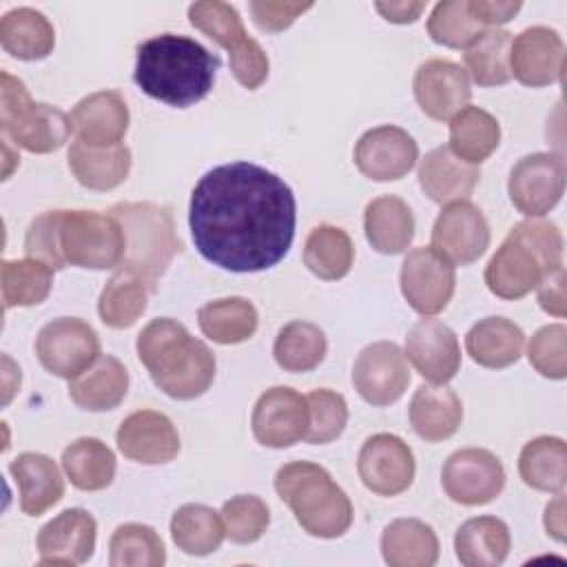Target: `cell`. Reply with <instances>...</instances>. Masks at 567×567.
I'll use <instances>...</instances> for the list:
<instances>
[{
  "mask_svg": "<svg viewBox=\"0 0 567 567\" xmlns=\"http://www.w3.org/2000/svg\"><path fill=\"white\" fill-rule=\"evenodd\" d=\"M188 226L195 248L213 266L261 272L277 266L292 246L295 193L259 164H221L195 184Z\"/></svg>",
  "mask_w": 567,
  "mask_h": 567,
  "instance_id": "obj_1",
  "label": "cell"
},
{
  "mask_svg": "<svg viewBox=\"0 0 567 567\" xmlns=\"http://www.w3.org/2000/svg\"><path fill=\"white\" fill-rule=\"evenodd\" d=\"M221 66L197 40L182 33H159L137 47L133 80L148 97L175 109L202 102Z\"/></svg>",
  "mask_w": 567,
  "mask_h": 567,
  "instance_id": "obj_2",
  "label": "cell"
},
{
  "mask_svg": "<svg viewBox=\"0 0 567 567\" xmlns=\"http://www.w3.org/2000/svg\"><path fill=\"white\" fill-rule=\"evenodd\" d=\"M135 348L153 383L171 399H197L215 379L217 363L210 348L190 337L186 326L171 317L146 323L137 334Z\"/></svg>",
  "mask_w": 567,
  "mask_h": 567,
  "instance_id": "obj_3",
  "label": "cell"
},
{
  "mask_svg": "<svg viewBox=\"0 0 567 567\" xmlns=\"http://www.w3.org/2000/svg\"><path fill=\"white\" fill-rule=\"evenodd\" d=\"M563 266V235L543 219L518 221L485 266V286L498 299H520Z\"/></svg>",
  "mask_w": 567,
  "mask_h": 567,
  "instance_id": "obj_4",
  "label": "cell"
},
{
  "mask_svg": "<svg viewBox=\"0 0 567 567\" xmlns=\"http://www.w3.org/2000/svg\"><path fill=\"white\" fill-rule=\"evenodd\" d=\"M275 489L301 529L315 538H339L352 525V503L330 472L310 461H292L277 470Z\"/></svg>",
  "mask_w": 567,
  "mask_h": 567,
  "instance_id": "obj_5",
  "label": "cell"
},
{
  "mask_svg": "<svg viewBox=\"0 0 567 567\" xmlns=\"http://www.w3.org/2000/svg\"><path fill=\"white\" fill-rule=\"evenodd\" d=\"M109 213L124 233V259L120 266L157 284L173 257L182 252L171 208L155 202H120Z\"/></svg>",
  "mask_w": 567,
  "mask_h": 567,
  "instance_id": "obj_6",
  "label": "cell"
},
{
  "mask_svg": "<svg viewBox=\"0 0 567 567\" xmlns=\"http://www.w3.org/2000/svg\"><path fill=\"white\" fill-rule=\"evenodd\" d=\"M60 250L78 268H117L124 259V233L111 213L62 210Z\"/></svg>",
  "mask_w": 567,
  "mask_h": 567,
  "instance_id": "obj_7",
  "label": "cell"
},
{
  "mask_svg": "<svg viewBox=\"0 0 567 567\" xmlns=\"http://www.w3.org/2000/svg\"><path fill=\"white\" fill-rule=\"evenodd\" d=\"M35 354L47 372L71 381L100 357V337L78 317H58L38 332Z\"/></svg>",
  "mask_w": 567,
  "mask_h": 567,
  "instance_id": "obj_8",
  "label": "cell"
},
{
  "mask_svg": "<svg viewBox=\"0 0 567 567\" xmlns=\"http://www.w3.org/2000/svg\"><path fill=\"white\" fill-rule=\"evenodd\" d=\"M565 190V159L560 153H532L520 157L507 179V193L518 213L529 219L547 215Z\"/></svg>",
  "mask_w": 567,
  "mask_h": 567,
  "instance_id": "obj_9",
  "label": "cell"
},
{
  "mask_svg": "<svg viewBox=\"0 0 567 567\" xmlns=\"http://www.w3.org/2000/svg\"><path fill=\"white\" fill-rule=\"evenodd\" d=\"M441 485L458 505H487L505 487V467L489 450L463 447L447 456L441 470Z\"/></svg>",
  "mask_w": 567,
  "mask_h": 567,
  "instance_id": "obj_10",
  "label": "cell"
},
{
  "mask_svg": "<svg viewBox=\"0 0 567 567\" xmlns=\"http://www.w3.org/2000/svg\"><path fill=\"white\" fill-rule=\"evenodd\" d=\"M401 292L412 310L423 317L445 310L456 288L454 264L432 246L414 248L401 264Z\"/></svg>",
  "mask_w": 567,
  "mask_h": 567,
  "instance_id": "obj_11",
  "label": "cell"
},
{
  "mask_svg": "<svg viewBox=\"0 0 567 567\" xmlns=\"http://www.w3.org/2000/svg\"><path fill=\"white\" fill-rule=\"evenodd\" d=\"M357 472L370 492L396 496L412 485L416 474L412 447L396 434H372L359 450Z\"/></svg>",
  "mask_w": 567,
  "mask_h": 567,
  "instance_id": "obj_12",
  "label": "cell"
},
{
  "mask_svg": "<svg viewBox=\"0 0 567 567\" xmlns=\"http://www.w3.org/2000/svg\"><path fill=\"white\" fill-rule=\"evenodd\" d=\"M352 383L359 396L377 408L403 396L410 383V368L403 350L394 341H374L354 359Z\"/></svg>",
  "mask_w": 567,
  "mask_h": 567,
  "instance_id": "obj_13",
  "label": "cell"
},
{
  "mask_svg": "<svg viewBox=\"0 0 567 567\" xmlns=\"http://www.w3.org/2000/svg\"><path fill=\"white\" fill-rule=\"evenodd\" d=\"M432 248L458 266L483 257L489 248V224L481 208L467 199L445 204L432 226Z\"/></svg>",
  "mask_w": 567,
  "mask_h": 567,
  "instance_id": "obj_14",
  "label": "cell"
},
{
  "mask_svg": "<svg viewBox=\"0 0 567 567\" xmlns=\"http://www.w3.org/2000/svg\"><path fill=\"white\" fill-rule=\"evenodd\" d=\"M250 427L264 447L284 450L306 436L308 430V401L288 385L266 390L250 416Z\"/></svg>",
  "mask_w": 567,
  "mask_h": 567,
  "instance_id": "obj_15",
  "label": "cell"
},
{
  "mask_svg": "<svg viewBox=\"0 0 567 567\" xmlns=\"http://www.w3.org/2000/svg\"><path fill=\"white\" fill-rule=\"evenodd\" d=\"M419 159L414 137L392 124L365 131L354 146V164L368 179L394 182L405 177Z\"/></svg>",
  "mask_w": 567,
  "mask_h": 567,
  "instance_id": "obj_16",
  "label": "cell"
},
{
  "mask_svg": "<svg viewBox=\"0 0 567 567\" xmlns=\"http://www.w3.org/2000/svg\"><path fill=\"white\" fill-rule=\"evenodd\" d=\"M403 354L414 370L434 385L450 383L461 368V346L454 330L430 317L410 328Z\"/></svg>",
  "mask_w": 567,
  "mask_h": 567,
  "instance_id": "obj_17",
  "label": "cell"
},
{
  "mask_svg": "<svg viewBox=\"0 0 567 567\" xmlns=\"http://www.w3.org/2000/svg\"><path fill=\"white\" fill-rule=\"evenodd\" d=\"M509 71L525 86L560 82L565 71V42L549 27H527L512 38Z\"/></svg>",
  "mask_w": 567,
  "mask_h": 567,
  "instance_id": "obj_18",
  "label": "cell"
},
{
  "mask_svg": "<svg viewBox=\"0 0 567 567\" xmlns=\"http://www.w3.org/2000/svg\"><path fill=\"white\" fill-rule=\"evenodd\" d=\"M97 523L82 507H69L38 532L40 565H82L95 551Z\"/></svg>",
  "mask_w": 567,
  "mask_h": 567,
  "instance_id": "obj_19",
  "label": "cell"
},
{
  "mask_svg": "<svg viewBox=\"0 0 567 567\" xmlns=\"http://www.w3.org/2000/svg\"><path fill=\"white\" fill-rule=\"evenodd\" d=\"M412 89L421 111L439 122L456 115L472 97L465 69L445 58H430L419 64Z\"/></svg>",
  "mask_w": 567,
  "mask_h": 567,
  "instance_id": "obj_20",
  "label": "cell"
},
{
  "mask_svg": "<svg viewBox=\"0 0 567 567\" xmlns=\"http://www.w3.org/2000/svg\"><path fill=\"white\" fill-rule=\"evenodd\" d=\"M120 452L142 465H162L179 454V434L173 421L155 410L128 414L115 434Z\"/></svg>",
  "mask_w": 567,
  "mask_h": 567,
  "instance_id": "obj_21",
  "label": "cell"
},
{
  "mask_svg": "<svg viewBox=\"0 0 567 567\" xmlns=\"http://www.w3.org/2000/svg\"><path fill=\"white\" fill-rule=\"evenodd\" d=\"M128 106L117 91H95L71 111V126L80 142L97 148L117 146L128 131Z\"/></svg>",
  "mask_w": 567,
  "mask_h": 567,
  "instance_id": "obj_22",
  "label": "cell"
},
{
  "mask_svg": "<svg viewBox=\"0 0 567 567\" xmlns=\"http://www.w3.org/2000/svg\"><path fill=\"white\" fill-rule=\"evenodd\" d=\"M0 126L16 146L38 155L62 148L73 128L71 117L64 111L44 102H31Z\"/></svg>",
  "mask_w": 567,
  "mask_h": 567,
  "instance_id": "obj_23",
  "label": "cell"
},
{
  "mask_svg": "<svg viewBox=\"0 0 567 567\" xmlns=\"http://www.w3.org/2000/svg\"><path fill=\"white\" fill-rule=\"evenodd\" d=\"M18 485L20 509L27 516H42L64 496V478L53 458L40 452H22L9 463Z\"/></svg>",
  "mask_w": 567,
  "mask_h": 567,
  "instance_id": "obj_24",
  "label": "cell"
},
{
  "mask_svg": "<svg viewBox=\"0 0 567 567\" xmlns=\"http://www.w3.org/2000/svg\"><path fill=\"white\" fill-rule=\"evenodd\" d=\"M478 177V166L456 157L450 146L432 148L419 164V186L436 204L467 199Z\"/></svg>",
  "mask_w": 567,
  "mask_h": 567,
  "instance_id": "obj_25",
  "label": "cell"
},
{
  "mask_svg": "<svg viewBox=\"0 0 567 567\" xmlns=\"http://www.w3.org/2000/svg\"><path fill=\"white\" fill-rule=\"evenodd\" d=\"M128 392V370L111 354H100L93 365L69 381L71 401L89 412L117 408Z\"/></svg>",
  "mask_w": 567,
  "mask_h": 567,
  "instance_id": "obj_26",
  "label": "cell"
},
{
  "mask_svg": "<svg viewBox=\"0 0 567 567\" xmlns=\"http://www.w3.org/2000/svg\"><path fill=\"white\" fill-rule=\"evenodd\" d=\"M157 290V284L135 272L131 268L120 266L97 299L100 319L115 330L131 328L146 310L148 297Z\"/></svg>",
  "mask_w": 567,
  "mask_h": 567,
  "instance_id": "obj_27",
  "label": "cell"
},
{
  "mask_svg": "<svg viewBox=\"0 0 567 567\" xmlns=\"http://www.w3.org/2000/svg\"><path fill=\"white\" fill-rule=\"evenodd\" d=\"M410 425L427 443H439L456 434L463 421L458 394L445 385H421L410 401Z\"/></svg>",
  "mask_w": 567,
  "mask_h": 567,
  "instance_id": "obj_28",
  "label": "cell"
},
{
  "mask_svg": "<svg viewBox=\"0 0 567 567\" xmlns=\"http://www.w3.org/2000/svg\"><path fill=\"white\" fill-rule=\"evenodd\" d=\"M465 348L474 363L501 370L520 359L525 334L520 326L505 317H485L467 330Z\"/></svg>",
  "mask_w": 567,
  "mask_h": 567,
  "instance_id": "obj_29",
  "label": "cell"
},
{
  "mask_svg": "<svg viewBox=\"0 0 567 567\" xmlns=\"http://www.w3.org/2000/svg\"><path fill=\"white\" fill-rule=\"evenodd\" d=\"M66 159L78 184L89 190H113L131 173V151L124 144L97 148L75 140Z\"/></svg>",
  "mask_w": 567,
  "mask_h": 567,
  "instance_id": "obj_30",
  "label": "cell"
},
{
  "mask_svg": "<svg viewBox=\"0 0 567 567\" xmlns=\"http://www.w3.org/2000/svg\"><path fill=\"white\" fill-rule=\"evenodd\" d=\"M363 228L374 250L399 255L414 239V215L401 197L381 195L365 206Z\"/></svg>",
  "mask_w": 567,
  "mask_h": 567,
  "instance_id": "obj_31",
  "label": "cell"
},
{
  "mask_svg": "<svg viewBox=\"0 0 567 567\" xmlns=\"http://www.w3.org/2000/svg\"><path fill=\"white\" fill-rule=\"evenodd\" d=\"M0 44L11 58L33 62L53 51L55 31L42 11L18 7L0 18Z\"/></svg>",
  "mask_w": 567,
  "mask_h": 567,
  "instance_id": "obj_32",
  "label": "cell"
},
{
  "mask_svg": "<svg viewBox=\"0 0 567 567\" xmlns=\"http://www.w3.org/2000/svg\"><path fill=\"white\" fill-rule=\"evenodd\" d=\"M381 556L390 567H432L439 560V538L419 518H396L381 534Z\"/></svg>",
  "mask_w": 567,
  "mask_h": 567,
  "instance_id": "obj_33",
  "label": "cell"
},
{
  "mask_svg": "<svg viewBox=\"0 0 567 567\" xmlns=\"http://www.w3.org/2000/svg\"><path fill=\"white\" fill-rule=\"evenodd\" d=\"M509 527L496 516L465 520L454 536L456 558L465 567H498L509 554Z\"/></svg>",
  "mask_w": 567,
  "mask_h": 567,
  "instance_id": "obj_34",
  "label": "cell"
},
{
  "mask_svg": "<svg viewBox=\"0 0 567 567\" xmlns=\"http://www.w3.org/2000/svg\"><path fill=\"white\" fill-rule=\"evenodd\" d=\"M197 323L204 337L219 346L248 341L257 332L259 315L246 297H224L204 303L197 310Z\"/></svg>",
  "mask_w": 567,
  "mask_h": 567,
  "instance_id": "obj_35",
  "label": "cell"
},
{
  "mask_svg": "<svg viewBox=\"0 0 567 567\" xmlns=\"http://www.w3.org/2000/svg\"><path fill=\"white\" fill-rule=\"evenodd\" d=\"M62 470L73 487L82 492H100L113 483L117 463L106 443L93 436H82L64 447Z\"/></svg>",
  "mask_w": 567,
  "mask_h": 567,
  "instance_id": "obj_36",
  "label": "cell"
},
{
  "mask_svg": "<svg viewBox=\"0 0 567 567\" xmlns=\"http://www.w3.org/2000/svg\"><path fill=\"white\" fill-rule=\"evenodd\" d=\"M523 483L536 492L558 494L567 483V445L560 436H536L518 456Z\"/></svg>",
  "mask_w": 567,
  "mask_h": 567,
  "instance_id": "obj_37",
  "label": "cell"
},
{
  "mask_svg": "<svg viewBox=\"0 0 567 567\" xmlns=\"http://www.w3.org/2000/svg\"><path fill=\"white\" fill-rule=\"evenodd\" d=\"M501 142L498 120L478 109L465 106L450 117V151L467 164H481L487 159Z\"/></svg>",
  "mask_w": 567,
  "mask_h": 567,
  "instance_id": "obj_38",
  "label": "cell"
},
{
  "mask_svg": "<svg viewBox=\"0 0 567 567\" xmlns=\"http://www.w3.org/2000/svg\"><path fill=\"white\" fill-rule=\"evenodd\" d=\"M352 261L354 246L343 228L319 224L306 237L303 264L315 277L323 281H339L350 272Z\"/></svg>",
  "mask_w": 567,
  "mask_h": 567,
  "instance_id": "obj_39",
  "label": "cell"
},
{
  "mask_svg": "<svg viewBox=\"0 0 567 567\" xmlns=\"http://www.w3.org/2000/svg\"><path fill=\"white\" fill-rule=\"evenodd\" d=\"M171 538L188 556H208L226 538L221 516L202 503H186L173 512Z\"/></svg>",
  "mask_w": 567,
  "mask_h": 567,
  "instance_id": "obj_40",
  "label": "cell"
},
{
  "mask_svg": "<svg viewBox=\"0 0 567 567\" xmlns=\"http://www.w3.org/2000/svg\"><path fill=\"white\" fill-rule=\"evenodd\" d=\"M512 33L505 29H485L465 47V73L478 86H503L512 80L509 71Z\"/></svg>",
  "mask_w": 567,
  "mask_h": 567,
  "instance_id": "obj_41",
  "label": "cell"
},
{
  "mask_svg": "<svg viewBox=\"0 0 567 567\" xmlns=\"http://www.w3.org/2000/svg\"><path fill=\"white\" fill-rule=\"evenodd\" d=\"M328 350L326 334L310 321L286 323L275 339L272 357L286 372H310L315 370Z\"/></svg>",
  "mask_w": 567,
  "mask_h": 567,
  "instance_id": "obj_42",
  "label": "cell"
},
{
  "mask_svg": "<svg viewBox=\"0 0 567 567\" xmlns=\"http://www.w3.org/2000/svg\"><path fill=\"white\" fill-rule=\"evenodd\" d=\"M53 286V268L38 259H4L2 261V301L4 308L38 306Z\"/></svg>",
  "mask_w": 567,
  "mask_h": 567,
  "instance_id": "obj_43",
  "label": "cell"
},
{
  "mask_svg": "<svg viewBox=\"0 0 567 567\" xmlns=\"http://www.w3.org/2000/svg\"><path fill=\"white\" fill-rule=\"evenodd\" d=\"M166 547L159 534L142 523L120 525L109 543L111 567H162Z\"/></svg>",
  "mask_w": 567,
  "mask_h": 567,
  "instance_id": "obj_44",
  "label": "cell"
},
{
  "mask_svg": "<svg viewBox=\"0 0 567 567\" xmlns=\"http://www.w3.org/2000/svg\"><path fill=\"white\" fill-rule=\"evenodd\" d=\"M188 20L215 44L224 47L228 55L239 51L250 38L244 29L239 11L228 2H219V0L193 2L188 7Z\"/></svg>",
  "mask_w": 567,
  "mask_h": 567,
  "instance_id": "obj_45",
  "label": "cell"
},
{
  "mask_svg": "<svg viewBox=\"0 0 567 567\" xmlns=\"http://www.w3.org/2000/svg\"><path fill=\"white\" fill-rule=\"evenodd\" d=\"M483 24L472 16L467 0H443L427 18L430 38L447 49H465L483 33Z\"/></svg>",
  "mask_w": 567,
  "mask_h": 567,
  "instance_id": "obj_46",
  "label": "cell"
},
{
  "mask_svg": "<svg viewBox=\"0 0 567 567\" xmlns=\"http://www.w3.org/2000/svg\"><path fill=\"white\" fill-rule=\"evenodd\" d=\"M306 401L308 430L303 439L312 445H326L339 439L348 423V403L343 394L328 388H317L306 396Z\"/></svg>",
  "mask_w": 567,
  "mask_h": 567,
  "instance_id": "obj_47",
  "label": "cell"
},
{
  "mask_svg": "<svg viewBox=\"0 0 567 567\" xmlns=\"http://www.w3.org/2000/svg\"><path fill=\"white\" fill-rule=\"evenodd\" d=\"M221 520L226 538L237 545H248L266 534L270 525V509L255 494H237L221 505Z\"/></svg>",
  "mask_w": 567,
  "mask_h": 567,
  "instance_id": "obj_48",
  "label": "cell"
},
{
  "mask_svg": "<svg viewBox=\"0 0 567 567\" xmlns=\"http://www.w3.org/2000/svg\"><path fill=\"white\" fill-rule=\"evenodd\" d=\"M532 368L547 379L567 377V328L563 323L543 326L527 346Z\"/></svg>",
  "mask_w": 567,
  "mask_h": 567,
  "instance_id": "obj_49",
  "label": "cell"
},
{
  "mask_svg": "<svg viewBox=\"0 0 567 567\" xmlns=\"http://www.w3.org/2000/svg\"><path fill=\"white\" fill-rule=\"evenodd\" d=\"M60 224H62V210L40 213L27 228V237H24L27 257L38 259L53 270L64 268L66 261L60 250Z\"/></svg>",
  "mask_w": 567,
  "mask_h": 567,
  "instance_id": "obj_50",
  "label": "cell"
},
{
  "mask_svg": "<svg viewBox=\"0 0 567 567\" xmlns=\"http://www.w3.org/2000/svg\"><path fill=\"white\" fill-rule=\"evenodd\" d=\"M230 71L241 86H246L248 91H255L268 80L270 62L261 44L248 38V42L239 51L230 53Z\"/></svg>",
  "mask_w": 567,
  "mask_h": 567,
  "instance_id": "obj_51",
  "label": "cell"
},
{
  "mask_svg": "<svg viewBox=\"0 0 567 567\" xmlns=\"http://www.w3.org/2000/svg\"><path fill=\"white\" fill-rule=\"evenodd\" d=\"M308 9H312V2H270V0L250 2L252 22L268 33L286 31Z\"/></svg>",
  "mask_w": 567,
  "mask_h": 567,
  "instance_id": "obj_52",
  "label": "cell"
},
{
  "mask_svg": "<svg viewBox=\"0 0 567 567\" xmlns=\"http://www.w3.org/2000/svg\"><path fill=\"white\" fill-rule=\"evenodd\" d=\"M536 297L538 306L554 317H565L567 315V301H565V266L554 268L547 272L540 284L536 286Z\"/></svg>",
  "mask_w": 567,
  "mask_h": 567,
  "instance_id": "obj_53",
  "label": "cell"
},
{
  "mask_svg": "<svg viewBox=\"0 0 567 567\" xmlns=\"http://www.w3.org/2000/svg\"><path fill=\"white\" fill-rule=\"evenodd\" d=\"M2 86H0V124L9 122L13 115H18L24 106H29L33 100L24 86L22 80L13 78L11 73H0Z\"/></svg>",
  "mask_w": 567,
  "mask_h": 567,
  "instance_id": "obj_54",
  "label": "cell"
},
{
  "mask_svg": "<svg viewBox=\"0 0 567 567\" xmlns=\"http://www.w3.org/2000/svg\"><path fill=\"white\" fill-rule=\"evenodd\" d=\"M520 2H494V0H472L470 2V11L472 16L483 24V27H492L496 29L498 24L509 22L518 11H520Z\"/></svg>",
  "mask_w": 567,
  "mask_h": 567,
  "instance_id": "obj_55",
  "label": "cell"
},
{
  "mask_svg": "<svg viewBox=\"0 0 567 567\" xmlns=\"http://www.w3.org/2000/svg\"><path fill=\"white\" fill-rule=\"evenodd\" d=\"M374 9L394 24H408L419 20L425 2H374Z\"/></svg>",
  "mask_w": 567,
  "mask_h": 567,
  "instance_id": "obj_56",
  "label": "cell"
},
{
  "mask_svg": "<svg viewBox=\"0 0 567 567\" xmlns=\"http://www.w3.org/2000/svg\"><path fill=\"white\" fill-rule=\"evenodd\" d=\"M545 529L547 534L558 540V543H565V496L558 492L556 498L551 503H547L545 507Z\"/></svg>",
  "mask_w": 567,
  "mask_h": 567,
  "instance_id": "obj_57",
  "label": "cell"
}]
</instances>
